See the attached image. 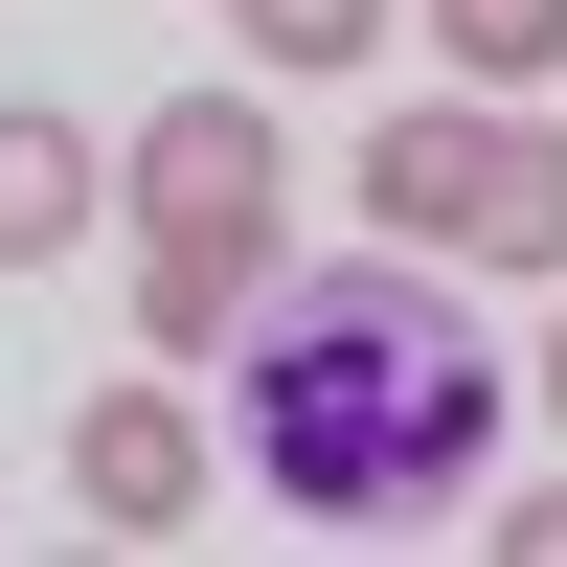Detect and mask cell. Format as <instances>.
Segmentation results:
<instances>
[{
	"label": "cell",
	"mask_w": 567,
	"mask_h": 567,
	"mask_svg": "<svg viewBox=\"0 0 567 567\" xmlns=\"http://www.w3.org/2000/svg\"><path fill=\"white\" fill-rule=\"evenodd\" d=\"M499 432V341L432 296V250H386L363 227L341 272H296L250 341V386H227V454H250L296 523H432L454 477H477Z\"/></svg>",
	"instance_id": "obj_1"
},
{
	"label": "cell",
	"mask_w": 567,
	"mask_h": 567,
	"mask_svg": "<svg viewBox=\"0 0 567 567\" xmlns=\"http://www.w3.org/2000/svg\"><path fill=\"white\" fill-rule=\"evenodd\" d=\"M272 205H296V136H272L250 91H182V114L136 136V341L205 363L227 318L272 296Z\"/></svg>",
	"instance_id": "obj_2"
},
{
	"label": "cell",
	"mask_w": 567,
	"mask_h": 567,
	"mask_svg": "<svg viewBox=\"0 0 567 567\" xmlns=\"http://www.w3.org/2000/svg\"><path fill=\"white\" fill-rule=\"evenodd\" d=\"M363 227H386V250H477V272H567V136H523V114H477V91H454V114H386L363 136Z\"/></svg>",
	"instance_id": "obj_3"
},
{
	"label": "cell",
	"mask_w": 567,
	"mask_h": 567,
	"mask_svg": "<svg viewBox=\"0 0 567 567\" xmlns=\"http://www.w3.org/2000/svg\"><path fill=\"white\" fill-rule=\"evenodd\" d=\"M69 499L136 523V545H182V523H205V409H182V386H91L69 409Z\"/></svg>",
	"instance_id": "obj_4"
},
{
	"label": "cell",
	"mask_w": 567,
	"mask_h": 567,
	"mask_svg": "<svg viewBox=\"0 0 567 567\" xmlns=\"http://www.w3.org/2000/svg\"><path fill=\"white\" fill-rule=\"evenodd\" d=\"M91 205H114V159L23 91V114H0V272H69V250H91Z\"/></svg>",
	"instance_id": "obj_5"
},
{
	"label": "cell",
	"mask_w": 567,
	"mask_h": 567,
	"mask_svg": "<svg viewBox=\"0 0 567 567\" xmlns=\"http://www.w3.org/2000/svg\"><path fill=\"white\" fill-rule=\"evenodd\" d=\"M432 23H454L477 91H545V69H567V0H432Z\"/></svg>",
	"instance_id": "obj_6"
},
{
	"label": "cell",
	"mask_w": 567,
	"mask_h": 567,
	"mask_svg": "<svg viewBox=\"0 0 567 567\" xmlns=\"http://www.w3.org/2000/svg\"><path fill=\"white\" fill-rule=\"evenodd\" d=\"M227 23H250L272 69H363V45H386V0H227Z\"/></svg>",
	"instance_id": "obj_7"
},
{
	"label": "cell",
	"mask_w": 567,
	"mask_h": 567,
	"mask_svg": "<svg viewBox=\"0 0 567 567\" xmlns=\"http://www.w3.org/2000/svg\"><path fill=\"white\" fill-rule=\"evenodd\" d=\"M477 545H499V567H567V477L523 499V523H477Z\"/></svg>",
	"instance_id": "obj_8"
},
{
	"label": "cell",
	"mask_w": 567,
	"mask_h": 567,
	"mask_svg": "<svg viewBox=\"0 0 567 567\" xmlns=\"http://www.w3.org/2000/svg\"><path fill=\"white\" fill-rule=\"evenodd\" d=\"M545 409H567V341H545Z\"/></svg>",
	"instance_id": "obj_9"
}]
</instances>
